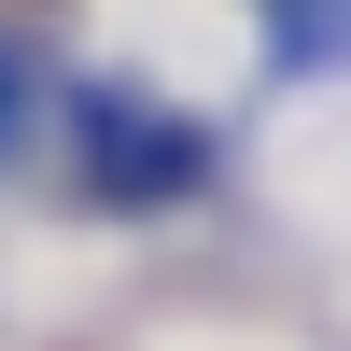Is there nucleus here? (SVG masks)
Listing matches in <instances>:
<instances>
[{
    "label": "nucleus",
    "mask_w": 351,
    "mask_h": 351,
    "mask_svg": "<svg viewBox=\"0 0 351 351\" xmlns=\"http://www.w3.org/2000/svg\"><path fill=\"white\" fill-rule=\"evenodd\" d=\"M84 155H99L112 197H183L197 183V127H155V112H127V99L84 112Z\"/></svg>",
    "instance_id": "nucleus-1"
}]
</instances>
